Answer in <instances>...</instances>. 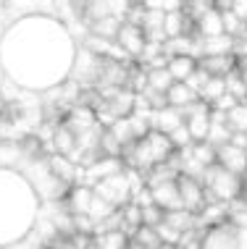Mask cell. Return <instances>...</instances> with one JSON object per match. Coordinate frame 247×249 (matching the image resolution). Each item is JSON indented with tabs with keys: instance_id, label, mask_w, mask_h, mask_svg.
I'll return each mask as SVG.
<instances>
[{
	"instance_id": "cell-1",
	"label": "cell",
	"mask_w": 247,
	"mask_h": 249,
	"mask_svg": "<svg viewBox=\"0 0 247 249\" xmlns=\"http://www.w3.org/2000/svg\"><path fill=\"white\" fill-rule=\"evenodd\" d=\"M200 181H203V186H205V202H208V205H218V202L231 205V202H237L242 197V176L224 171L221 165L205 168Z\"/></svg>"
},
{
	"instance_id": "cell-2",
	"label": "cell",
	"mask_w": 247,
	"mask_h": 249,
	"mask_svg": "<svg viewBox=\"0 0 247 249\" xmlns=\"http://www.w3.org/2000/svg\"><path fill=\"white\" fill-rule=\"evenodd\" d=\"M92 192H95V197L105 199L108 205H113L116 210H121L132 202V181H129V173L121 171L116 173V176L100 181V184L92 186Z\"/></svg>"
},
{
	"instance_id": "cell-3",
	"label": "cell",
	"mask_w": 247,
	"mask_h": 249,
	"mask_svg": "<svg viewBox=\"0 0 247 249\" xmlns=\"http://www.w3.org/2000/svg\"><path fill=\"white\" fill-rule=\"evenodd\" d=\"M176 186H179V197H182V207L197 218V215L208 207L203 181L195 178V176H184V173H179V176H176Z\"/></svg>"
},
{
	"instance_id": "cell-4",
	"label": "cell",
	"mask_w": 247,
	"mask_h": 249,
	"mask_svg": "<svg viewBox=\"0 0 247 249\" xmlns=\"http://www.w3.org/2000/svg\"><path fill=\"white\" fill-rule=\"evenodd\" d=\"M200 249H239V228L234 226V220L208 228L200 233Z\"/></svg>"
},
{
	"instance_id": "cell-5",
	"label": "cell",
	"mask_w": 247,
	"mask_h": 249,
	"mask_svg": "<svg viewBox=\"0 0 247 249\" xmlns=\"http://www.w3.org/2000/svg\"><path fill=\"white\" fill-rule=\"evenodd\" d=\"M148 186L152 194V205H158L163 213L182 210V197H179L176 178H148Z\"/></svg>"
},
{
	"instance_id": "cell-6",
	"label": "cell",
	"mask_w": 247,
	"mask_h": 249,
	"mask_svg": "<svg viewBox=\"0 0 247 249\" xmlns=\"http://www.w3.org/2000/svg\"><path fill=\"white\" fill-rule=\"evenodd\" d=\"M116 45L121 48V53L126 58H132L137 63L139 55H142L145 45H148V39H145V32L139 29L134 24H121V29H118V37H116Z\"/></svg>"
},
{
	"instance_id": "cell-7",
	"label": "cell",
	"mask_w": 247,
	"mask_h": 249,
	"mask_svg": "<svg viewBox=\"0 0 247 249\" xmlns=\"http://www.w3.org/2000/svg\"><path fill=\"white\" fill-rule=\"evenodd\" d=\"M216 165H221L224 171L229 173H237V176H245L247 171V150L237 144H221L216 147Z\"/></svg>"
},
{
	"instance_id": "cell-8",
	"label": "cell",
	"mask_w": 247,
	"mask_h": 249,
	"mask_svg": "<svg viewBox=\"0 0 247 249\" xmlns=\"http://www.w3.org/2000/svg\"><path fill=\"white\" fill-rule=\"evenodd\" d=\"M48 171L50 176L56 181H61L63 186H76L79 184V173H82V168L74 165L69 158H63V155H48Z\"/></svg>"
},
{
	"instance_id": "cell-9",
	"label": "cell",
	"mask_w": 247,
	"mask_h": 249,
	"mask_svg": "<svg viewBox=\"0 0 247 249\" xmlns=\"http://www.w3.org/2000/svg\"><path fill=\"white\" fill-rule=\"evenodd\" d=\"M63 124L79 137V134L95 129L97 118H95V110H92V107H87V105H71L69 110H66V116H63Z\"/></svg>"
},
{
	"instance_id": "cell-10",
	"label": "cell",
	"mask_w": 247,
	"mask_h": 249,
	"mask_svg": "<svg viewBox=\"0 0 247 249\" xmlns=\"http://www.w3.org/2000/svg\"><path fill=\"white\" fill-rule=\"evenodd\" d=\"M92 186H84V184H76L71 186L69 194L63 197L66 202V213L69 215H90V205H92Z\"/></svg>"
},
{
	"instance_id": "cell-11",
	"label": "cell",
	"mask_w": 247,
	"mask_h": 249,
	"mask_svg": "<svg viewBox=\"0 0 247 249\" xmlns=\"http://www.w3.org/2000/svg\"><path fill=\"white\" fill-rule=\"evenodd\" d=\"M197 69L205 71L213 79H226L229 73L237 71V58L234 55H210V58H200Z\"/></svg>"
},
{
	"instance_id": "cell-12",
	"label": "cell",
	"mask_w": 247,
	"mask_h": 249,
	"mask_svg": "<svg viewBox=\"0 0 247 249\" xmlns=\"http://www.w3.org/2000/svg\"><path fill=\"white\" fill-rule=\"evenodd\" d=\"M163 32H166V39H176V37H195V24L187 18V13L179 8V11H171L166 13V24H163Z\"/></svg>"
},
{
	"instance_id": "cell-13",
	"label": "cell",
	"mask_w": 247,
	"mask_h": 249,
	"mask_svg": "<svg viewBox=\"0 0 247 249\" xmlns=\"http://www.w3.org/2000/svg\"><path fill=\"white\" fill-rule=\"evenodd\" d=\"M134 100H137V95L134 92H129V89H118V92H113V95L105 100V110L111 113L113 118H129L132 113H134Z\"/></svg>"
},
{
	"instance_id": "cell-14",
	"label": "cell",
	"mask_w": 247,
	"mask_h": 249,
	"mask_svg": "<svg viewBox=\"0 0 247 249\" xmlns=\"http://www.w3.org/2000/svg\"><path fill=\"white\" fill-rule=\"evenodd\" d=\"M145 139H148V144H150L155 168L158 165H169L171 158H173V152H176V150H173V144H171V139L166 137V134H161V131H150Z\"/></svg>"
},
{
	"instance_id": "cell-15",
	"label": "cell",
	"mask_w": 247,
	"mask_h": 249,
	"mask_svg": "<svg viewBox=\"0 0 247 249\" xmlns=\"http://www.w3.org/2000/svg\"><path fill=\"white\" fill-rule=\"evenodd\" d=\"M166 100H169V107H173V110H184V107L195 105L200 97L187 82H173L171 89L166 92Z\"/></svg>"
},
{
	"instance_id": "cell-16",
	"label": "cell",
	"mask_w": 247,
	"mask_h": 249,
	"mask_svg": "<svg viewBox=\"0 0 247 249\" xmlns=\"http://www.w3.org/2000/svg\"><path fill=\"white\" fill-rule=\"evenodd\" d=\"M200 58H210V55H234V37L221 35V37H210V39H197ZM197 58V60H200Z\"/></svg>"
},
{
	"instance_id": "cell-17",
	"label": "cell",
	"mask_w": 247,
	"mask_h": 249,
	"mask_svg": "<svg viewBox=\"0 0 247 249\" xmlns=\"http://www.w3.org/2000/svg\"><path fill=\"white\" fill-rule=\"evenodd\" d=\"M50 150L56 155H63V158H71V155L76 152V134L69 129V126L58 124L56 131H53V142H50Z\"/></svg>"
},
{
	"instance_id": "cell-18",
	"label": "cell",
	"mask_w": 247,
	"mask_h": 249,
	"mask_svg": "<svg viewBox=\"0 0 247 249\" xmlns=\"http://www.w3.org/2000/svg\"><path fill=\"white\" fill-rule=\"evenodd\" d=\"M224 35V18L216 8L208 11L203 18L195 24V37L197 39H210V37H221Z\"/></svg>"
},
{
	"instance_id": "cell-19",
	"label": "cell",
	"mask_w": 247,
	"mask_h": 249,
	"mask_svg": "<svg viewBox=\"0 0 247 249\" xmlns=\"http://www.w3.org/2000/svg\"><path fill=\"white\" fill-rule=\"evenodd\" d=\"M182 124H184L182 113L173 110V107H166L161 113H152V131H161L166 137H169L171 131H176Z\"/></svg>"
},
{
	"instance_id": "cell-20",
	"label": "cell",
	"mask_w": 247,
	"mask_h": 249,
	"mask_svg": "<svg viewBox=\"0 0 247 249\" xmlns=\"http://www.w3.org/2000/svg\"><path fill=\"white\" fill-rule=\"evenodd\" d=\"M184 126H187V131H190L192 142H205V139H208V131H210V110L195 113V116L184 118Z\"/></svg>"
},
{
	"instance_id": "cell-21",
	"label": "cell",
	"mask_w": 247,
	"mask_h": 249,
	"mask_svg": "<svg viewBox=\"0 0 247 249\" xmlns=\"http://www.w3.org/2000/svg\"><path fill=\"white\" fill-rule=\"evenodd\" d=\"M187 158L205 171V168L216 165V147H213L210 142H195L190 150H187Z\"/></svg>"
},
{
	"instance_id": "cell-22",
	"label": "cell",
	"mask_w": 247,
	"mask_h": 249,
	"mask_svg": "<svg viewBox=\"0 0 247 249\" xmlns=\"http://www.w3.org/2000/svg\"><path fill=\"white\" fill-rule=\"evenodd\" d=\"M166 69H169V73H171V79H173V82H187V79H190L192 73L197 71V60H195V58H190V55L171 58Z\"/></svg>"
},
{
	"instance_id": "cell-23",
	"label": "cell",
	"mask_w": 247,
	"mask_h": 249,
	"mask_svg": "<svg viewBox=\"0 0 247 249\" xmlns=\"http://www.w3.org/2000/svg\"><path fill=\"white\" fill-rule=\"evenodd\" d=\"M121 18H100V21H92L90 24V35L92 37H100V39H108V42H116V37H118V29H121Z\"/></svg>"
},
{
	"instance_id": "cell-24",
	"label": "cell",
	"mask_w": 247,
	"mask_h": 249,
	"mask_svg": "<svg viewBox=\"0 0 247 249\" xmlns=\"http://www.w3.org/2000/svg\"><path fill=\"white\" fill-rule=\"evenodd\" d=\"M163 223H166V226H171L173 231H179V233H182V236H184V233L195 231V215H192V213H187L184 207H182V210L166 213Z\"/></svg>"
},
{
	"instance_id": "cell-25",
	"label": "cell",
	"mask_w": 247,
	"mask_h": 249,
	"mask_svg": "<svg viewBox=\"0 0 247 249\" xmlns=\"http://www.w3.org/2000/svg\"><path fill=\"white\" fill-rule=\"evenodd\" d=\"M224 95H226V82H224V79H213V76L203 84V89L197 92V97L203 100L205 105H210V107L216 105Z\"/></svg>"
},
{
	"instance_id": "cell-26",
	"label": "cell",
	"mask_w": 247,
	"mask_h": 249,
	"mask_svg": "<svg viewBox=\"0 0 247 249\" xmlns=\"http://www.w3.org/2000/svg\"><path fill=\"white\" fill-rule=\"evenodd\" d=\"M92 241H95L97 249H126L129 236L124 231H103L97 236H92Z\"/></svg>"
},
{
	"instance_id": "cell-27",
	"label": "cell",
	"mask_w": 247,
	"mask_h": 249,
	"mask_svg": "<svg viewBox=\"0 0 247 249\" xmlns=\"http://www.w3.org/2000/svg\"><path fill=\"white\" fill-rule=\"evenodd\" d=\"M113 137H116V142L121 144V150L124 147H129V144H134L137 142V137H134V131H132V124H129V118H118L116 124L108 129Z\"/></svg>"
},
{
	"instance_id": "cell-28",
	"label": "cell",
	"mask_w": 247,
	"mask_h": 249,
	"mask_svg": "<svg viewBox=\"0 0 247 249\" xmlns=\"http://www.w3.org/2000/svg\"><path fill=\"white\" fill-rule=\"evenodd\" d=\"M171 84H173V79H171L169 69H150L148 71V87H150V89L166 95V92L171 89Z\"/></svg>"
},
{
	"instance_id": "cell-29",
	"label": "cell",
	"mask_w": 247,
	"mask_h": 249,
	"mask_svg": "<svg viewBox=\"0 0 247 249\" xmlns=\"http://www.w3.org/2000/svg\"><path fill=\"white\" fill-rule=\"evenodd\" d=\"M132 241H137L142 249H166L161 244V239H158L155 228H150V226H139L134 231V236H132Z\"/></svg>"
},
{
	"instance_id": "cell-30",
	"label": "cell",
	"mask_w": 247,
	"mask_h": 249,
	"mask_svg": "<svg viewBox=\"0 0 247 249\" xmlns=\"http://www.w3.org/2000/svg\"><path fill=\"white\" fill-rule=\"evenodd\" d=\"M163 218H166V213L158 205H150V207H145V210H142V226L158 228V226L163 223Z\"/></svg>"
},
{
	"instance_id": "cell-31",
	"label": "cell",
	"mask_w": 247,
	"mask_h": 249,
	"mask_svg": "<svg viewBox=\"0 0 247 249\" xmlns=\"http://www.w3.org/2000/svg\"><path fill=\"white\" fill-rule=\"evenodd\" d=\"M208 79H210V76H208V73H205V71H200V69H197V71H195V73H192V76H190V79H187V84H190V87H192V89H195V92H200V89H203V84H205V82H208Z\"/></svg>"
},
{
	"instance_id": "cell-32",
	"label": "cell",
	"mask_w": 247,
	"mask_h": 249,
	"mask_svg": "<svg viewBox=\"0 0 247 249\" xmlns=\"http://www.w3.org/2000/svg\"><path fill=\"white\" fill-rule=\"evenodd\" d=\"M171 249H184V247H179V244H176V247H171Z\"/></svg>"
},
{
	"instance_id": "cell-33",
	"label": "cell",
	"mask_w": 247,
	"mask_h": 249,
	"mask_svg": "<svg viewBox=\"0 0 247 249\" xmlns=\"http://www.w3.org/2000/svg\"><path fill=\"white\" fill-rule=\"evenodd\" d=\"M245 178H247V171H245Z\"/></svg>"
}]
</instances>
